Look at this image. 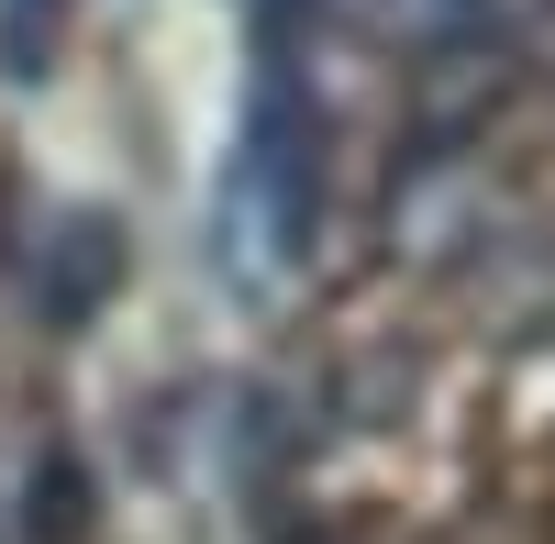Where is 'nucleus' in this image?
<instances>
[{"label": "nucleus", "mask_w": 555, "mask_h": 544, "mask_svg": "<svg viewBox=\"0 0 555 544\" xmlns=\"http://www.w3.org/2000/svg\"><path fill=\"white\" fill-rule=\"evenodd\" d=\"M112 279H122V222L101 200H78L56 234H44V256H34V300L56 311V323H89V311L112 300Z\"/></svg>", "instance_id": "2"}, {"label": "nucleus", "mask_w": 555, "mask_h": 544, "mask_svg": "<svg viewBox=\"0 0 555 544\" xmlns=\"http://www.w3.org/2000/svg\"><path fill=\"white\" fill-rule=\"evenodd\" d=\"M67 12H78V0H0V67H12V78H44V67H56Z\"/></svg>", "instance_id": "4"}, {"label": "nucleus", "mask_w": 555, "mask_h": 544, "mask_svg": "<svg viewBox=\"0 0 555 544\" xmlns=\"http://www.w3.org/2000/svg\"><path fill=\"white\" fill-rule=\"evenodd\" d=\"M300 34L311 23H278L256 34V89H245V156H234V211L267 222V256L289 267L322 222V101H311V67H300Z\"/></svg>", "instance_id": "1"}, {"label": "nucleus", "mask_w": 555, "mask_h": 544, "mask_svg": "<svg viewBox=\"0 0 555 544\" xmlns=\"http://www.w3.org/2000/svg\"><path fill=\"white\" fill-rule=\"evenodd\" d=\"M78 533H89V467L67 444H44L34 478L12 489V544H78Z\"/></svg>", "instance_id": "3"}, {"label": "nucleus", "mask_w": 555, "mask_h": 544, "mask_svg": "<svg viewBox=\"0 0 555 544\" xmlns=\"http://www.w3.org/2000/svg\"><path fill=\"white\" fill-rule=\"evenodd\" d=\"M289 544H345V533H289Z\"/></svg>", "instance_id": "6"}, {"label": "nucleus", "mask_w": 555, "mask_h": 544, "mask_svg": "<svg viewBox=\"0 0 555 544\" xmlns=\"http://www.w3.org/2000/svg\"><path fill=\"white\" fill-rule=\"evenodd\" d=\"M489 23H500V0H389V34L434 44V56H444V44H478Z\"/></svg>", "instance_id": "5"}]
</instances>
